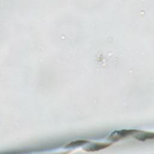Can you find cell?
Instances as JSON below:
<instances>
[{"instance_id":"obj_2","label":"cell","mask_w":154,"mask_h":154,"mask_svg":"<svg viewBox=\"0 0 154 154\" xmlns=\"http://www.w3.org/2000/svg\"><path fill=\"white\" fill-rule=\"evenodd\" d=\"M111 145V144L110 143H93L84 148V150L87 152H95V151H98V150L103 149L105 148H106Z\"/></svg>"},{"instance_id":"obj_1","label":"cell","mask_w":154,"mask_h":154,"mask_svg":"<svg viewBox=\"0 0 154 154\" xmlns=\"http://www.w3.org/2000/svg\"><path fill=\"white\" fill-rule=\"evenodd\" d=\"M139 131L136 129H122L112 132L108 137V140L112 141H117L124 138L135 134Z\"/></svg>"},{"instance_id":"obj_4","label":"cell","mask_w":154,"mask_h":154,"mask_svg":"<svg viewBox=\"0 0 154 154\" xmlns=\"http://www.w3.org/2000/svg\"><path fill=\"white\" fill-rule=\"evenodd\" d=\"M88 141L85 140H75L73 141L66 146V147H76V146H79L82 144H84L85 143H87Z\"/></svg>"},{"instance_id":"obj_3","label":"cell","mask_w":154,"mask_h":154,"mask_svg":"<svg viewBox=\"0 0 154 154\" xmlns=\"http://www.w3.org/2000/svg\"><path fill=\"white\" fill-rule=\"evenodd\" d=\"M154 137V134L153 132H141L138 131L135 134V138L139 141H144L150 140H153Z\"/></svg>"}]
</instances>
